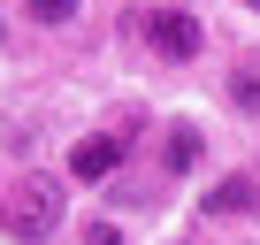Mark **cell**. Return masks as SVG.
I'll return each instance as SVG.
<instances>
[{"instance_id":"1","label":"cell","mask_w":260,"mask_h":245,"mask_svg":"<svg viewBox=\"0 0 260 245\" xmlns=\"http://www.w3.org/2000/svg\"><path fill=\"white\" fill-rule=\"evenodd\" d=\"M8 230H16V245H46L61 230V184L54 176H23V192L8 207Z\"/></svg>"},{"instance_id":"2","label":"cell","mask_w":260,"mask_h":245,"mask_svg":"<svg viewBox=\"0 0 260 245\" xmlns=\"http://www.w3.org/2000/svg\"><path fill=\"white\" fill-rule=\"evenodd\" d=\"M138 31H146V46H153L161 62H199V54H207V23H199L191 8H153Z\"/></svg>"},{"instance_id":"3","label":"cell","mask_w":260,"mask_h":245,"mask_svg":"<svg viewBox=\"0 0 260 245\" xmlns=\"http://www.w3.org/2000/svg\"><path fill=\"white\" fill-rule=\"evenodd\" d=\"M122 169V138H77L69 146V176L77 184H100V176H115Z\"/></svg>"},{"instance_id":"4","label":"cell","mask_w":260,"mask_h":245,"mask_svg":"<svg viewBox=\"0 0 260 245\" xmlns=\"http://www.w3.org/2000/svg\"><path fill=\"white\" fill-rule=\"evenodd\" d=\"M260 207V176H222L207 184V215H252Z\"/></svg>"},{"instance_id":"5","label":"cell","mask_w":260,"mask_h":245,"mask_svg":"<svg viewBox=\"0 0 260 245\" xmlns=\"http://www.w3.org/2000/svg\"><path fill=\"white\" fill-rule=\"evenodd\" d=\"M161 161H169V176H191V161H199V122H169Z\"/></svg>"},{"instance_id":"6","label":"cell","mask_w":260,"mask_h":245,"mask_svg":"<svg viewBox=\"0 0 260 245\" xmlns=\"http://www.w3.org/2000/svg\"><path fill=\"white\" fill-rule=\"evenodd\" d=\"M230 107L260 122V69H230Z\"/></svg>"},{"instance_id":"7","label":"cell","mask_w":260,"mask_h":245,"mask_svg":"<svg viewBox=\"0 0 260 245\" xmlns=\"http://www.w3.org/2000/svg\"><path fill=\"white\" fill-rule=\"evenodd\" d=\"M23 8H31L39 23H69V16H77V0H23Z\"/></svg>"},{"instance_id":"8","label":"cell","mask_w":260,"mask_h":245,"mask_svg":"<svg viewBox=\"0 0 260 245\" xmlns=\"http://www.w3.org/2000/svg\"><path fill=\"white\" fill-rule=\"evenodd\" d=\"M84 245H122V230H115V222H92V230H84Z\"/></svg>"},{"instance_id":"9","label":"cell","mask_w":260,"mask_h":245,"mask_svg":"<svg viewBox=\"0 0 260 245\" xmlns=\"http://www.w3.org/2000/svg\"><path fill=\"white\" fill-rule=\"evenodd\" d=\"M0 31H8V16H0Z\"/></svg>"},{"instance_id":"10","label":"cell","mask_w":260,"mask_h":245,"mask_svg":"<svg viewBox=\"0 0 260 245\" xmlns=\"http://www.w3.org/2000/svg\"><path fill=\"white\" fill-rule=\"evenodd\" d=\"M252 8H260V0H252Z\"/></svg>"}]
</instances>
